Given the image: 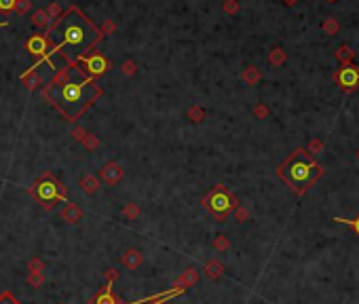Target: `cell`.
<instances>
[{
    "label": "cell",
    "instance_id": "6da1fadb",
    "mask_svg": "<svg viewBox=\"0 0 359 304\" xmlns=\"http://www.w3.org/2000/svg\"><path fill=\"white\" fill-rule=\"evenodd\" d=\"M102 95L103 89L100 87V83L95 79H89L76 61L57 70L51 76V81L43 87V97L68 123H78V119Z\"/></svg>",
    "mask_w": 359,
    "mask_h": 304
},
{
    "label": "cell",
    "instance_id": "7a4b0ae2",
    "mask_svg": "<svg viewBox=\"0 0 359 304\" xmlns=\"http://www.w3.org/2000/svg\"><path fill=\"white\" fill-rule=\"evenodd\" d=\"M45 34L53 41L51 55H61L66 64H74L76 57L91 53L103 41L102 30L76 4L61 11Z\"/></svg>",
    "mask_w": 359,
    "mask_h": 304
},
{
    "label": "cell",
    "instance_id": "3957f363",
    "mask_svg": "<svg viewBox=\"0 0 359 304\" xmlns=\"http://www.w3.org/2000/svg\"><path fill=\"white\" fill-rule=\"evenodd\" d=\"M277 174H279V177H283V180L290 184L298 194H302L315 180H319L321 169L315 167V163L307 157L305 150H296L281 167L277 169Z\"/></svg>",
    "mask_w": 359,
    "mask_h": 304
},
{
    "label": "cell",
    "instance_id": "277c9868",
    "mask_svg": "<svg viewBox=\"0 0 359 304\" xmlns=\"http://www.w3.org/2000/svg\"><path fill=\"white\" fill-rule=\"evenodd\" d=\"M28 194L41 205L45 212L55 209L57 203H68V186L59 180V175H55L53 171L45 169L34 182L28 186Z\"/></svg>",
    "mask_w": 359,
    "mask_h": 304
},
{
    "label": "cell",
    "instance_id": "5b68a950",
    "mask_svg": "<svg viewBox=\"0 0 359 304\" xmlns=\"http://www.w3.org/2000/svg\"><path fill=\"white\" fill-rule=\"evenodd\" d=\"M201 205L215 222H224L228 217V214L233 212L235 207H239V199L235 197V194L228 192L226 184H215L213 188L203 197Z\"/></svg>",
    "mask_w": 359,
    "mask_h": 304
},
{
    "label": "cell",
    "instance_id": "8992f818",
    "mask_svg": "<svg viewBox=\"0 0 359 304\" xmlns=\"http://www.w3.org/2000/svg\"><path fill=\"white\" fill-rule=\"evenodd\" d=\"M26 51L30 53L32 57L36 59V64H34V68H38L41 64H49L51 68H55L53 66V61H51V49H53V41L49 36H47L45 32H36V34H32V36H28V41H26Z\"/></svg>",
    "mask_w": 359,
    "mask_h": 304
},
{
    "label": "cell",
    "instance_id": "52a82bcc",
    "mask_svg": "<svg viewBox=\"0 0 359 304\" xmlns=\"http://www.w3.org/2000/svg\"><path fill=\"white\" fill-rule=\"evenodd\" d=\"M76 64L83 68V72L89 76V79H95V81L110 70V59L106 55H102L100 51H91V53H87V55L76 57Z\"/></svg>",
    "mask_w": 359,
    "mask_h": 304
},
{
    "label": "cell",
    "instance_id": "ba28073f",
    "mask_svg": "<svg viewBox=\"0 0 359 304\" xmlns=\"http://www.w3.org/2000/svg\"><path fill=\"white\" fill-rule=\"evenodd\" d=\"M100 182H103L106 186H116L118 182H123V177H125V169L121 163H116V161H108V163H103L102 169H100Z\"/></svg>",
    "mask_w": 359,
    "mask_h": 304
},
{
    "label": "cell",
    "instance_id": "9c48e42d",
    "mask_svg": "<svg viewBox=\"0 0 359 304\" xmlns=\"http://www.w3.org/2000/svg\"><path fill=\"white\" fill-rule=\"evenodd\" d=\"M41 68V66H38ZM38 68H28L26 72H21V76H19V81H21V85L26 87L28 91H36V89H41L43 85H45V79H43V74L38 72Z\"/></svg>",
    "mask_w": 359,
    "mask_h": 304
},
{
    "label": "cell",
    "instance_id": "30bf717a",
    "mask_svg": "<svg viewBox=\"0 0 359 304\" xmlns=\"http://www.w3.org/2000/svg\"><path fill=\"white\" fill-rule=\"evenodd\" d=\"M83 207L78 205V203H72V201H68V203H63V207H61V212H59V217L66 224H78L83 220Z\"/></svg>",
    "mask_w": 359,
    "mask_h": 304
},
{
    "label": "cell",
    "instance_id": "8fae6325",
    "mask_svg": "<svg viewBox=\"0 0 359 304\" xmlns=\"http://www.w3.org/2000/svg\"><path fill=\"white\" fill-rule=\"evenodd\" d=\"M142 262H144V256L138 247H129L127 252H123L121 256V264L125 268H129V270H135V268H140L142 266Z\"/></svg>",
    "mask_w": 359,
    "mask_h": 304
},
{
    "label": "cell",
    "instance_id": "7c38bea8",
    "mask_svg": "<svg viewBox=\"0 0 359 304\" xmlns=\"http://www.w3.org/2000/svg\"><path fill=\"white\" fill-rule=\"evenodd\" d=\"M30 21H32V26L38 28L41 32H47V30L51 28V23H53V19L49 17V13H47V9H36L34 13H32Z\"/></svg>",
    "mask_w": 359,
    "mask_h": 304
},
{
    "label": "cell",
    "instance_id": "4fadbf2b",
    "mask_svg": "<svg viewBox=\"0 0 359 304\" xmlns=\"http://www.w3.org/2000/svg\"><path fill=\"white\" fill-rule=\"evenodd\" d=\"M203 272L209 281H218V279L224 275V264L220 260H207L205 266H203Z\"/></svg>",
    "mask_w": 359,
    "mask_h": 304
},
{
    "label": "cell",
    "instance_id": "5bb4252c",
    "mask_svg": "<svg viewBox=\"0 0 359 304\" xmlns=\"http://www.w3.org/2000/svg\"><path fill=\"white\" fill-rule=\"evenodd\" d=\"M78 186H81V190L85 192V194H95L100 190V177L98 175H83L81 177V182H78Z\"/></svg>",
    "mask_w": 359,
    "mask_h": 304
},
{
    "label": "cell",
    "instance_id": "9a60e30c",
    "mask_svg": "<svg viewBox=\"0 0 359 304\" xmlns=\"http://www.w3.org/2000/svg\"><path fill=\"white\" fill-rule=\"evenodd\" d=\"M338 81H340V85H345V87H355L357 81H359V74L353 68H342V72L338 74Z\"/></svg>",
    "mask_w": 359,
    "mask_h": 304
},
{
    "label": "cell",
    "instance_id": "2e32d148",
    "mask_svg": "<svg viewBox=\"0 0 359 304\" xmlns=\"http://www.w3.org/2000/svg\"><path fill=\"white\" fill-rule=\"evenodd\" d=\"M121 214H123L125 220H129V222H131V220H138L140 214H142V209H140L138 203H127V205H123Z\"/></svg>",
    "mask_w": 359,
    "mask_h": 304
},
{
    "label": "cell",
    "instance_id": "e0dca14e",
    "mask_svg": "<svg viewBox=\"0 0 359 304\" xmlns=\"http://www.w3.org/2000/svg\"><path fill=\"white\" fill-rule=\"evenodd\" d=\"M180 277L184 279V285H186V290H188V287H193V285H197V283H199V270H197L195 266H188L184 272H182Z\"/></svg>",
    "mask_w": 359,
    "mask_h": 304
},
{
    "label": "cell",
    "instance_id": "ac0fdd59",
    "mask_svg": "<svg viewBox=\"0 0 359 304\" xmlns=\"http://www.w3.org/2000/svg\"><path fill=\"white\" fill-rule=\"evenodd\" d=\"M186 119L190 123H201L205 119V110H203L201 106H190L188 110H186Z\"/></svg>",
    "mask_w": 359,
    "mask_h": 304
},
{
    "label": "cell",
    "instance_id": "d6986e66",
    "mask_svg": "<svg viewBox=\"0 0 359 304\" xmlns=\"http://www.w3.org/2000/svg\"><path fill=\"white\" fill-rule=\"evenodd\" d=\"M28 285L32 290H38V287L45 285V272H30L28 275Z\"/></svg>",
    "mask_w": 359,
    "mask_h": 304
},
{
    "label": "cell",
    "instance_id": "ffe728a7",
    "mask_svg": "<svg viewBox=\"0 0 359 304\" xmlns=\"http://www.w3.org/2000/svg\"><path fill=\"white\" fill-rule=\"evenodd\" d=\"M213 249L215 252H226V249H230V239L226 237V235H218L213 239Z\"/></svg>",
    "mask_w": 359,
    "mask_h": 304
},
{
    "label": "cell",
    "instance_id": "44dd1931",
    "mask_svg": "<svg viewBox=\"0 0 359 304\" xmlns=\"http://www.w3.org/2000/svg\"><path fill=\"white\" fill-rule=\"evenodd\" d=\"M243 81L247 83V85H256L258 81H260V72L254 66H247V70L243 72Z\"/></svg>",
    "mask_w": 359,
    "mask_h": 304
},
{
    "label": "cell",
    "instance_id": "7402d4cb",
    "mask_svg": "<svg viewBox=\"0 0 359 304\" xmlns=\"http://www.w3.org/2000/svg\"><path fill=\"white\" fill-rule=\"evenodd\" d=\"M81 144H83V146H85L89 152H93V150H98V148H100V139H98V135H93V133H87V137L83 139Z\"/></svg>",
    "mask_w": 359,
    "mask_h": 304
},
{
    "label": "cell",
    "instance_id": "603a6c76",
    "mask_svg": "<svg viewBox=\"0 0 359 304\" xmlns=\"http://www.w3.org/2000/svg\"><path fill=\"white\" fill-rule=\"evenodd\" d=\"M28 270L30 272H45V262L38 258V256H34V258L28 260Z\"/></svg>",
    "mask_w": 359,
    "mask_h": 304
},
{
    "label": "cell",
    "instance_id": "cb8c5ba5",
    "mask_svg": "<svg viewBox=\"0 0 359 304\" xmlns=\"http://www.w3.org/2000/svg\"><path fill=\"white\" fill-rule=\"evenodd\" d=\"M32 9V0H15V11L13 13H19V15H26Z\"/></svg>",
    "mask_w": 359,
    "mask_h": 304
},
{
    "label": "cell",
    "instance_id": "d4e9b609",
    "mask_svg": "<svg viewBox=\"0 0 359 304\" xmlns=\"http://www.w3.org/2000/svg\"><path fill=\"white\" fill-rule=\"evenodd\" d=\"M0 304H21V302L17 300V296H15L13 292L4 290L2 294H0Z\"/></svg>",
    "mask_w": 359,
    "mask_h": 304
},
{
    "label": "cell",
    "instance_id": "484cf974",
    "mask_svg": "<svg viewBox=\"0 0 359 304\" xmlns=\"http://www.w3.org/2000/svg\"><path fill=\"white\" fill-rule=\"evenodd\" d=\"M135 70H138V64H135L133 59H127L125 64L121 66V74H125V76H133Z\"/></svg>",
    "mask_w": 359,
    "mask_h": 304
},
{
    "label": "cell",
    "instance_id": "4316f807",
    "mask_svg": "<svg viewBox=\"0 0 359 304\" xmlns=\"http://www.w3.org/2000/svg\"><path fill=\"white\" fill-rule=\"evenodd\" d=\"M233 214H235V220H237V222H247V220H250V214H247V209L241 207V205L235 207Z\"/></svg>",
    "mask_w": 359,
    "mask_h": 304
},
{
    "label": "cell",
    "instance_id": "83f0119b",
    "mask_svg": "<svg viewBox=\"0 0 359 304\" xmlns=\"http://www.w3.org/2000/svg\"><path fill=\"white\" fill-rule=\"evenodd\" d=\"M47 13H49V17H51V19L55 21V19H57L59 15H61V9H59V4H57V2H55V0H53V2H51L49 6H47Z\"/></svg>",
    "mask_w": 359,
    "mask_h": 304
},
{
    "label": "cell",
    "instance_id": "f1b7e54d",
    "mask_svg": "<svg viewBox=\"0 0 359 304\" xmlns=\"http://www.w3.org/2000/svg\"><path fill=\"white\" fill-rule=\"evenodd\" d=\"M100 30H102V34H103V36L114 34V32H116V23H114L112 19H106V23H103V26H102Z\"/></svg>",
    "mask_w": 359,
    "mask_h": 304
},
{
    "label": "cell",
    "instance_id": "f546056e",
    "mask_svg": "<svg viewBox=\"0 0 359 304\" xmlns=\"http://www.w3.org/2000/svg\"><path fill=\"white\" fill-rule=\"evenodd\" d=\"M15 0H0V13H13Z\"/></svg>",
    "mask_w": 359,
    "mask_h": 304
},
{
    "label": "cell",
    "instance_id": "4dcf8cb0",
    "mask_svg": "<svg viewBox=\"0 0 359 304\" xmlns=\"http://www.w3.org/2000/svg\"><path fill=\"white\" fill-rule=\"evenodd\" d=\"M237 9H239L237 0H224L222 2V11H226V13H237Z\"/></svg>",
    "mask_w": 359,
    "mask_h": 304
},
{
    "label": "cell",
    "instance_id": "1f68e13d",
    "mask_svg": "<svg viewBox=\"0 0 359 304\" xmlns=\"http://www.w3.org/2000/svg\"><path fill=\"white\" fill-rule=\"evenodd\" d=\"M87 133H89V131H85L83 127H74V129H72V137H74L76 142H83V139L87 137Z\"/></svg>",
    "mask_w": 359,
    "mask_h": 304
},
{
    "label": "cell",
    "instance_id": "d6a6232c",
    "mask_svg": "<svg viewBox=\"0 0 359 304\" xmlns=\"http://www.w3.org/2000/svg\"><path fill=\"white\" fill-rule=\"evenodd\" d=\"M103 277H106V281H116L118 279V270L116 268H108V270H103Z\"/></svg>",
    "mask_w": 359,
    "mask_h": 304
},
{
    "label": "cell",
    "instance_id": "836d02e7",
    "mask_svg": "<svg viewBox=\"0 0 359 304\" xmlns=\"http://www.w3.org/2000/svg\"><path fill=\"white\" fill-rule=\"evenodd\" d=\"M336 222H340V224H351L357 230V235H359V217H357V220H345V217H336Z\"/></svg>",
    "mask_w": 359,
    "mask_h": 304
},
{
    "label": "cell",
    "instance_id": "e575fe53",
    "mask_svg": "<svg viewBox=\"0 0 359 304\" xmlns=\"http://www.w3.org/2000/svg\"><path fill=\"white\" fill-rule=\"evenodd\" d=\"M254 112H256V116H260V119H264V116L268 114V110L264 106H256V110H254Z\"/></svg>",
    "mask_w": 359,
    "mask_h": 304
},
{
    "label": "cell",
    "instance_id": "d590c367",
    "mask_svg": "<svg viewBox=\"0 0 359 304\" xmlns=\"http://www.w3.org/2000/svg\"><path fill=\"white\" fill-rule=\"evenodd\" d=\"M0 28H9V21H0Z\"/></svg>",
    "mask_w": 359,
    "mask_h": 304
},
{
    "label": "cell",
    "instance_id": "8d00e7d4",
    "mask_svg": "<svg viewBox=\"0 0 359 304\" xmlns=\"http://www.w3.org/2000/svg\"><path fill=\"white\" fill-rule=\"evenodd\" d=\"M161 304H167V302H161Z\"/></svg>",
    "mask_w": 359,
    "mask_h": 304
},
{
    "label": "cell",
    "instance_id": "74e56055",
    "mask_svg": "<svg viewBox=\"0 0 359 304\" xmlns=\"http://www.w3.org/2000/svg\"><path fill=\"white\" fill-rule=\"evenodd\" d=\"M61 304H63V302H61Z\"/></svg>",
    "mask_w": 359,
    "mask_h": 304
}]
</instances>
